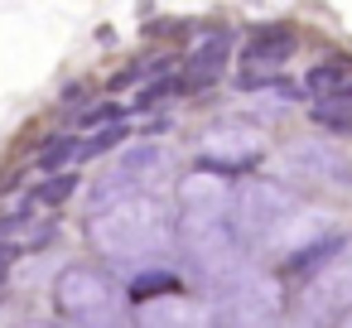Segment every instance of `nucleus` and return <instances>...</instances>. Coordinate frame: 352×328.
<instances>
[{"instance_id":"obj_1","label":"nucleus","mask_w":352,"mask_h":328,"mask_svg":"<svg viewBox=\"0 0 352 328\" xmlns=\"http://www.w3.org/2000/svg\"><path fill=\"white\" fill-rule=\"evenodd\" d=\"M92 246L107 261H155L174 246V212L160 193L126 198L92 222Z\"/></svg>"},{"instance_id":"obj_2","label":"nucleus","mask_w":352,"mask_h":328,"mask_svg":"<svg viewBox=\"0 0 352 328\" xmlns=\"http://www.w3.org/2000/svg\"><path fill=\"white\" fill-rule=\"evenodd\" d=\"M58 314L68 318V328H126V304L121 289L107 270L97 265H73L58 275L54 285Z\"/></svg>"},{"instance_id":"obj_3","label":"nucleus","mask_w":352,"mask_h":328,"mask_svg":"<svg viewBox=\"0 0 352 328\" xmlns=\"http://www.w3.org/2000/svg\"><path fill=\"white\" fill-rule=\"evenodd\" d=\"M179 241H184V256L212 280L222 270H232L236 256H241V232H236L232 208L227 212H184L179 217Z\"/></svg>"},{"instance_id":"obj_4","label":"nucleus","mask_w":352,"mask_h":328,"mask_svg":"<svg viewBox=\"0 0 352 328\" xmlns=\"http://www.w3.org/2000/svg\"><path fill=\"white\" fill-rule=\"evenodd\" d=\"M169 169V150L164 145H135L126 155H116L102 179H97V193H92V208L107 212L126 198H140V193H155V179Z\"/></svg>"},{"instance_id":"obj_5","label":"nucleus","mask_w":352,"mask_h":328,"mask_svg":"<svg viewBox=\"0 0 352 328\" xmlns=\"http://www.w3.org/2000/svg\"><path fill=\"white\" fill-rule=\"evenodd\" d=\"M261 135L251 131V126H236V121H227V126H212L208 135H203V150H198V160H203V169L208 174H236V169H251L256 160H261Z\"/></svg>"},{"instance_id":"obj_6","label":"nucleus","mask_w":352,"mask_h":328,"mask_svg":"<svg viewBox=\"0 0 352 328\" xmlns=\"http://www.w3.org/2000/svg\"><path fill=\"white\" fill-rule=\"evenodd\" d=\"M299 304H304V318H309V323H318V328H328V323L347 318V314H352V261H342V256H338L323 275H314Z\"/></svg>"},{"instance_id":"obj_7","label":"nucleus","mask_w":352,"mask_h":328,"mask_svg":"<svg viewBox=\"0 0 352 328\" xmlns=\"http://www.w3.org/2000/svg\"><path fill=\"white\" fill-rule=\"evenodd\" d=\"M294 54V30L285 25H265L246 39L241 49V87H256V83H270Z\"/></svg>"},{"instance_id":"obj_8","label":"nucleus","mask_w":352,"mask_h":328,"mask_svg":"<svg viewBox=\"0 0 352 328\" xmlns=\"http://www.w3.org/2000/svg\"><path fill=\"white\" fill-rule=\"evenodd\" d=\"M294 208V198L280 188V184H251L241 188V198L232 203V217H236V232L251 237V232H270L280 227V217Z\"/></svg>"},{"instance_id":"obj_9","label":"nucleus","mask_w":352,"mask_h":328,"mask_svg":"<svg viewBox=\"0 0 352 328\" xmlns=\"http://www.w3.org/2000/svg\"><path fill=\"white\" fill-rule=\"evenodd\" d=\"M227 58H232V30H208L184 58V83H193V87L217 83L227 73Z\"/></svg>"},{"instance_id":"obj_10","label":"nucleus","mask_w":352,"mask_h":328,"mask_svg":"<svg viewBox=\"0 0 352 328\" xmlns=\"http://www.w3.org/2000/svg\"><path fill=\"white\" fill-rule=\"evenodd\" d=\"M304 92L314 107H352V58H323L304 73Z\"/></svg>"},{"instance_id":"obj_11","label":"nucleus","mask_w":352,"mask_h":328,"mask_svg":"<svg viewBox=\"0 0 352 328\" xmlns=\"http://www.w3.org/2000/svg\"><path fill=\"white\" fill-rule=\"evenodd\" d=\"M342 237H323V241H309V246H299V251H289V261H285V275H294V280H314V275H323L338 256H342Z\"/></svg>"},{"instance_id":"obj_12","label":"nucleus","mask_w":352,"mask_h":328,"mask_svg":"<svg viewBox=\"0 0 352 328\" xmlns=\"http://www.w3.org/2000/svg\"><path fill=\"white\" fill-rule=\"evenodd\" d=\"M184 289V280L174 275V270H164V265H145L135 280H131V299L135 304H160V299H174Z\"/></svg>"},{"instance_id":"obj_13","label":"nucleus","mask_w":352,"mask_h":328,"mask_svg":"<svg viewBox=\"0 0 352 328\" xmlns=\"http://www.w3.org/2000/svg\"><path fill=\"white\" fill-rule=\"evenodd\" d=\"M140 328H203V314L193 304H179V299H160V304H145V318Z\"/></svg>"},{"instance_id":"obj_14","label":"nucleus","mask_w":352,"mask_h":328,"mask_svg":"<svg viewBox=\"0 0 352 328\" xmlns=\"http://www.w3.org/2000/svg\"><path fill=\"white\" fill-rule=\"evenodd\" d=\"M78 155H82V140H73V135H54V140L34 155V169H44V174H54V179H58Z\"/></svg>"},{"instance_id":"obj_15","label":"nucleus","mask_w":352,"mask_h":328,"mask_svg":"<svg viewBox=\"0 0 352 328\" xmlns=\"http://www.w3.org/2000/svg\"><path fill=\"white\" fill-rule=\"evenodd\" d=\"M179 87H184V78H155V83H150L140 97H135V111H155V107H164V102H169Z\"/></svg>"},{"instance_id":"obj_16","label":"nucleus","mask_w":352,"mask_h":328,"mask_svg":"<svg viewBox=\"0 0 352 328\" xmlns=\"http://www.w3.org/2000/svg\"><path fill=\"white\" fill-rule=\"evenodd\" d=\"M73 188H78L73 174H58V179H49V184H39V188L30 193V203H34V208H54V203H68Z\"/></svg>"},{"instance_id":"obj_17","label":"nucleus","mask_w":352,"mask_h":328,"mask_svg":"<svg viewBox=\"0 0 352 328\" xmlns=\"http://www.w3.org/2000/svg\"><path fill=\"white\" fill-rule=\"evenodd\" d=\"M126 140V126H107V131H92L87 140H82V155H107V150H116Z\"/></svg>"},{"instance_id":"obj_18","label":"nucleus","mask_w":352,"mask_h":328,"mask_svg":"<svg viewBox=\"0 0 352 328\" xmlns=\"http://www.w3.org/2000/svg\"><path fill=\"white\" fill-rule=\"evenodd\" d=\"M82 121H87V126H97V131H107V126H126V111H121L116 102H97Z\"/></svg>"},{"instance_id":"obj_19","label":"nucleus","mask_w":352,"mask_h":328,"mask_svg":"<svg viewBox=\"0 0 352 328\" xmlns=\"http://www.w3.org/2000/svg\"><path fill=\"white\" fill-rule=\"evenodd\" d=\"M15 261H20V246H15V241H0V280L10 275V265H15Z\"/></svg>"},{"instance_id":"obj_20","label":"nucleus","mask_w":352,"mask_h":328,"mask_svg":"<svg viewBox=\"0 0 352 328\" xmlns=\"http://www.w3.org/2000/svg\"><path fill=\"white\" fill-rule=\"evenodd\" d=\"M20 328H58V323H20Z\"/></svg>"}]
</instances>
